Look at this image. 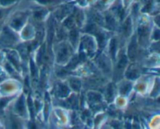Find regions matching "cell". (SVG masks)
Wrapping results in <instances>:
<instances>
[{"mask_svg": "<svg viewBox=\"0 0 160 129\" xmlns=\"http://www.w3.org/2000/svg\"><path fill=\"white\" fill-rule=\"evenodd\" d=\"M117 46V41L116 42L115 39H112V41L110 43V48H109V51H110L111 54H112V59H115L116 54H117V50L116 48Z\"/></svg>", "mask_w": 160, "mask_h": 129, "instance_id": "9c48e42d", "label": "cell"}, {"mask_svg": "<svg viewBox=\"0 0 160 129\" xmlns=\"http://www.w3.org/2000/svg\"><path fill=\"white\" fill-rule=\"evenodd\" d=\"M136 51H137V42H136V37H133L129 47H128V57L131 61H134L136 56Z\"/></svg>", "mask_w": 160, "mask_h": 129, "instance_id": "277c9868", "label": "cell"}, {"mask_svg": "<svg viewBox=\"0 0 160 129\" xmlns=\"http://www.w3.org/2000/svg\"><path fill=\"white\" fill-rule=\"evenodd\" d=\"M20 0H0V6L2 7H9L12 6Z\"/></svg>", "mask_w": 160, "mask_h": 129, "instance_id": "ba28073f", "label": "cell"}, {"mask_svg": "<svg viewBox=\"0 0 160 129\" xmlns=\"http://www.w3.org/2000/svg\"><path fill=\"white\" fill-rule=\"evenodd\" d=\"M16 38V36L9 28H5L3 32L0 34V44L11 45L15 41Z\"/></svg>", "mask_w": 160, "mask_h": 129, "instance_id": "3957f363", "label": "cell"}, {"mask_svg": "<svg viewBox=\"0 0 160 129\" xmlns=\"http://www.w3.org/2000/svg\"><path fill=\"white\" fill-rule=\"evenodd\" d=\"M48 10H47L45 8H37L33 12V16L34 18L37 20H42L45 18L48 14Z\"/></svg>", "mask_w": 160, "mask_h": 129, "instance_id": "8992f818", "label": "cell"}, {"mask_svg": "<svg viewBox=\"0 0 160 129\" xmlns=\"http://www.w3.org/2000/svg\"><path fill=\"white\" fill-rule=\"evenodd\" d=\"M37 3L40 4L43 6H57L60 5L61 3H66L70 0H33Z\"/></svg>", "mask_w": 160, "mask_h": 129, "instance_id": "5b68a950", "label": "cell"}, {"mask_svg": "<svg viewBox=\"0 0 160 129\" xmlns=\"http://www.w3.org/2000/svg\"><path fill=\"white\" fill-rule=\"evenodd\" d=\"M70 55V47L66 42H62L59 45V50L57 51V61L58 62H64L69 58Z\"/></svg>", "mask_w": 160, "mask_h": 129, "instance_id": "7a4b0ae2", "label": "cell"}, {"mask_svg": "<svg viewBox=\"0 0 160 129\" xmlns=\"http://www.w3.org/2000/svg\"><path fill=\"white\" fill-rule=\"evenodd\" d=\"M126 89H129V85H128V86L126 87ZM125 91H126V90H123V93H125Z\"/></svg>", "mask_w": 160, "mask_h": 129, "instance_id": "30bf717a", "label": "cell"}, {"mask_svg": "<svg viewBox=\"0 0 160 129\" xmlns=\"http://www.w3.org/2000/svg\"><path fill=\"white\" fill-rule=\"evenodd\" d=\"M128 62V59L125 55L121 56L120 59L118 60V63H117V74L120 75V73H123V70H124L126 64Z\"/></svg>", "mask_w": 160, "mask_h": 129, "instance_id": "52a82bcc", "label": "cell"}, {"mask_svg": "<svg viewBox=\"0 0 160 129\" xmlns=\"http://www.w3.org/2000/svg\"><path fill=\"white\" fill-rule=\"evenodd\" d=\"M28 14L26 12H19L13 16L11 20L10 26L16 30H19L21 28L24 23L25 20L28 18Z\"/></svg>", "mask_w": 160, "mask_h": 129, "instance_id": "6da1fadb", "label": "cell"}]
</instances>
